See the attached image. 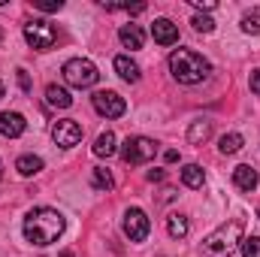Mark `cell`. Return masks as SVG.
Returning <instances> with one entry per match:
<instances>
[{
	"label": "cell",
	"instance_id": "cell-33",
	"mask_svg": "<svg viewBox=\"0 0 260 257\" xmlns=\"http://www.w3.org/2000/svg\"><path fill=\"white\" fill-rule=\"evenodd\" d=\"M3 94H6V88H3V82H0V97H3Z\"/></svg>",
	"mask_w": 260,
	"mask_h": 257
},
{
	"label": "cell",
	"instance_id": "cell-16",
	"mask_svg": "<svg viewBox=\"0 0 260 257\" xmlns=\"http://www.w3.org/2000/svg\"><path fill=\"white\" fill-rule=\"evenodd\" d=\"M115 151H118V145H115V133H112V130L100 133L97 142H94V154H97V157H112Z\"/></svg>",
	"mask_w": 260,
	"mask_h": 257
},
{
	"label": "cell",
	"instance_id": "cell-13",
	"mask_svg": "<svg viewBox=\"0 0 260 257\" xmlns=\"http://www.w3.org/2000/svg\"><path fill=\"white\" fill-rule=\"evenodd\" d=\"M118 40H121V46H124V49L136 52V49H142V43H145V34H142L136 24H124V27L118 30Z\"/></svg>",
	"mask_w": 260,
	"mask_h": 257
},
{
	"label": "cell",
	"instance_id": "cell-15",
	"mask_svg": "<svg viewBox=\"0 0 260 257\" xmlns=\"http://www.w3.org/2000/svg\"><path fill=\"white\" fill-rule=\"evenodd\" d=\"M46 100H49V106H55V109H70V106H73L70 91H67V88H58V85H49V88H46Z\"/></svg>",
	"mask_w": 260,
	"mask_h": 257
},
{
	"label": "cell",
	"instance_id": "cell-34",
	"mask_svg": "<svg viewBox=\"0 0 260 257\" xmlns=\"http://www.w3.org/2000/svg\"><path fill=\"white\" fill-rule=\"evenodd\" d=\"M0 179H3V160H0Z\"/></svg>",
	"mask_w": 260,
	"mask_h": 257
},
{
	"label": "cell",
	"instance_id": "cell-22",
	"mask_svg": "<svg viewBox=\"0 0 260 257\" xmlns=\"http://www.w3.org/2000/svg\"><path fill=\"white\" fill-rule=\"evenodd\" d=\"M209 136H212V121H194V124H191V130H188V139H191L194 145L206 142Z\"/></svg>",
	"mask_w": 260,
	"mask_h": 257
},
{
	"label": "cell",
	"instance_id": "cell-20",
	"mask_svg": "<svg viewBox=\"0 0 260 257\" xmlns=\"http://www.w3.org/2000/svg\"><path fill=\"white\" fill-rule=\"evenodd\" d=\"M242 142H245V139H242L239 133H224L221 142H218V151H221V154H236V151L242 148Z\"/></svg>",
	"mask_w": 260,
	"mask_h": 257
},
{
	"label": "cell",
	"instance_id": "cell-12",
	"mask_svg": "<svg viewBox=\"0 0 260 257\" xmlns=\"http://www.w3.org/2000/svg\"><path fill=\"white\" fill-rule=\"evenodd\" d=\"M257 170L254 167H248V164H239L236 170H233V185L239 188V191H254L257 188Z\"/></svg>",
	"mask_w": 260,
	"mask_h": 257
},
{
	"label": "cell",
	"instance_id": "cell-29",
	"mask_svg": "<svg viewBox=\"0 0 260 257\" xmlns=\"http://www.w3.org/2000/svg\"><path fill=\"white\" fill-rule=\"evenodd\" d=\"M164 179H167L164 170H151V173H148V182H164Z\"/></svg>",
	"mask_w": 260,
	"mask_h": 257
},
{
	"label": "cell",
	"instance_id": "cell-8",
	"mask_svg": "<svg viewBox=\"0 0 260 257\" xmlns=\"http://www.w3.org/2000/svg\"><path fill=\"white\" fill-rule=\"evenodd\" d=\"M148 230H151V221L142 209H127L124 212V233H127L130 242H145Z\"/></svg>",
	"mask_w": 260,
	"mask_h": 257
},
{
	"label": "cell",
	"instance_id": "cell-6",
	"mask_svg": "<svg viewBox=\"0 0 260 257\" xmlns=\"http://www.w3.org/2000/svg\"><path fill=\"white\" fill-rule=\"evenodd\" d=\"M24 40H27L37 52H49V49H55V43H58V27L49 24V21H43V18H34V21L24 24Z\"/></svg>",
	"mask_w": 260,
	"mask_h": 257
},
{
	"label": "cell",
	"instance_id": "cell-5",
	"mask_svg": "<svg viewBox=\"0 0 260 257\" xmlns=\"http://www.w3.org/2000/svg\"><path fill=\"white\" fill-rule=\"evenodd\" d=\"M61 73H64V79L73 88H91V85H97V79H100L97 67L91 64L88 58H73V61H67V64L61 67Z\"/></svg>",
	"mask_w": 260,
	"mask_h": 257
},
{
	"label": "cell",
	"instance_id": "cell-25",
	"mask_svg": "<svg viewBox=\"0 0 260 257\" xmlns=\"http://www.w3.org/2000/svg\"><path fill=\"white\" fill-rule=\"evenodd\" d=\"M191 24H194V30H200V34H212V30H215V21H212L209 15H194Z\"/></svg>",
	"mask_w": 260,
	"mask_h": 257
},
{
	"label": "cell",
	"instance_id": "cell-3",
	"mask_svg": "<svg viewBox=\"0 0 260 257\" xmlns=\"http://www.w3.org/2000/svg\"><path fill=\"white\" fill-rule=\"evenodd\" d=\"M242 242V221L221 224L215 233L203 239V257H230Z\"/></svg>",
	"mask_w": 260,
	"mask_h": 257
},
{
	"label": "cell",
	"instance_id": "cell-19",
	"mask_svg": "<svg viewBox=\"0 0 260 257\" xmlns=\"http://www.w3.org/2000/svg\"><path fill=\"white\" fill-rule=\"evenodd\" d=\"M91 185H94L97 191H112L115 179H112V173H109V170H103V167H94V170H91Z\"/></svg>",
	"mask_w": 260,
	"mask_h": 257
},
{
	"label": "cell",
	"instance_id": "cell-11",
	"mask_svg": "<svg viewBox=\"0 0 260 257\" xmlns=\"http://www.w3.org/2000/svg\"><path fill=\"white\" fill-rule=\"evenodd\" d=\"M24 130H27V121H24L21 112H3V115H0V133H3V136L15 139V136H21Z\"/></svg>",
	"mask_w": 260,
	"mask_h": 257
},
{
	"label": "cell",
	"instance_id": "cell-10",
	"mask_svg": "<svg viewBox=\"0 0 260 257\" xmlns=\"http://www.w3.org/2000/svg\"><path fill=\"white\" fill-rule=\"evenodd\" d=\"M151 37H154V43H160V46H173V43H179V27H176L170 18H154Z\"/></svg>",
	"mask_w": 260,
	"mask_h": 257
},
{
	"label": "cell",
	"instance_id": "cell-9",
	"mask_svg": "<svg viewBox=\"0 0 260 257\" xmlns=\"http://www.w3.org/2000/svg\"><path fill=\"white\" fill-rule=\"evenodd\" d=\"M52 139H55L61 148H73V145L82 142V124L73 121V118H64V121H58V124L52 127Z\"/></svg>",
	"mask_w": 260,
	"mask_h": 257
},
{
	"label": "cell",
	"instance_id": "cell-17",
	"mask_svg": "<svg viewBox=\"0 0 260 257\" xmlns=\"http://www.w3.org/2000/svg\"><path fill=\"white\" fill-rule=\"evenodd\" d=\"M15 170H18L21 176H37V173L43 170V157H37V154H21V157L15 160Z\"/></svg>",
	"mask_w": 260,
	"mask_h": 257
},
{
	"label": "cell",
	"instance_id": "cell-18",
	"mask_svg": "<svg viewBox=\"0 0 260 257\" xmlns=\"http://www.w3.org/2000/svg\"><path fill=\"white\" fill-rule=\"evenodd\" d=\"M182 182L188 185V188H203L206 185V173H203V167H197V164H188L185 170H182Z\"/></svg>",
	"mask_w": 260,
	"mask_h": 257
},
{
	"label": "cell",
	"instance_id": "cell-35",
	"mask_svg": "<svg viewBox=\"0 0 260 257\" xmlns=\"http://www.w3.org/2000/svg\"><path fill=\"white\" fill-rule=\"evenodd\" d=\"M0 40H3V30H0Z\"/></svg>",
	"mask_w": 260,
	"mask_h": 257
},
{
	"label": "cell",
	"instance_id": "cell-14",
	"mask_svg": "<svg viewBox=\"0 0 260 257\" xmlns=\"http://www.w3.org/2000/svg\"><path fill=\"white\" fill-rule=\"evenodd\" d=\"M115 70L124 82H139V64L130 58V55H118L115 58Z\"/></svg>",
	"mask_w": 260,
	"mask_h": 257
},
{
	"label": "cell",
	"instance_id": "cell-28",
	"mask_svg": "<svg viewBox=\"0 0 260 257\" xmlns=\"http://www.w3.org/2000/svg\"><path fill=\"white\" fill-rule=\"evenodd\" d=\"M191 3H194V9H215L218 6L215 0H191Z\"/></svg>",
	"mask_w": 260,
	"mask_h": 257
},
{
	"label": "cell",
	"instance_id": "cell-4",
	"mask_svg": "<svg viewBox=\"0 0 260 257\" xmlns=\"http://www.w3.org/2000/svg\"><path fill=\"white\" fill-rule=\"evenodd\" d=\"M154 154H157V142L148 139V136H127L124 145H121V160L130 164V167L148 164Z\"/></svg>",
	"mask_w": 260,
	"mask_h": 257
},
{
	"label": "cell",
	"instance_id": "cell-36",
	"mask_svg": "<svg viewBox=\"0 0 260 257\" xmlns=\"http://www.w3.org/2000/svg\"><path fill=\"white\" fill-rule=\"evenodd\" d=\"M257 218H260V209H257Z\"/></svg>",
	"mask_w": 260,
	"mask_h": 257
},
{
	"label": "cell",
	"instance_id": "cell-23",
	"mask_svg": "<svg viewBox=\"0 0 260 257\" xmlns=\"http://www.w3.org/2000/svg\"><path fill=\"white\" fill-rule=\"evenodd\" d=\"M242 30L245 34H260V9H251L242 15Z\"/></svg>",
	"mask_w": 260,
	"mask_h": 257
},
{
	"label": "cell",
	"instance_id": "cell-26",
	"mask_svg": "<svg viewBox=\"0 0 260 257\" xmlns=\"http://www.w3.org/2000/svg\"><path fill=\"white\" fill-rule=\"evenodd\" d=\"M64 3L61 0H43V3H37V9H43V12H58Z\"/></svg>",
	"mask_w": 260,
	"mask_h": 257
},
{
	"label": "cell",
	"instance_id": "cell-7",
	"mask_svg": "<svg viewBox=\"0 0 260 257\" xmlns=\"http://www.w3.org/2000/svg\"><path fill=\"white\" fill-rule=\"evenodd\" d=\"M91 103H94V109H97L100 115H106V118H121V115L127 112L124 97L115 94V91H97V94L91 97Z\"/></svg>",
	"mask_w": 260,
	"mask_h": 257
},
{
	"label": "cell",
	"instance_id": "cell-27",
	"mask_svg": "<svg viewBox=\"0 0 260 257\" xmlns=\"http://www.w3.org/2000/svg\"><path fill=\"white\" fill-rule=\"evenodd\" d=\"M18 85H21L24 94H30V76H27V70H18Z\"/></svg>",
	"mask_w": 260,
	"mask_h": 257
},
{
	"label": "cell",
	"instance_id": "cell-31",
	"mask_svg": "<svg viewBox=\"0 0 260 257\" xmlns=\"http://www.w3.org/2000/svg\"><path fill=\"white\" fill-rule=\"evenodd\" d=\"M164 160H167V164H176V160H179V151H176V148H170V151L164 154Z\"/></svg>",
	"mask_w": 260,
	"mask_h": 257
},
{
	"label": "cell",
	"instance_id": "cell-32",
	"mask_svg": "<svg viewBox=\"0 0 260 257\" xmlns=\"http://www.w3.org/2000/svg\"><path fill=\"white\" fill-rule=\"evenodd\" d=\"M61 257H73V251H61Z\"/></svg>",
	"mask_w": 260,
	"mask_h": 257
},
{
	"label": "cell",
	"instance_id": "cell-30",
	"mask_svg": "<svg viewBox=\"0 0 260 257\" xmlns=\"http://www.w3.org/2000/svg\"><path fill=\"white\" fill-rule=\"evenodd\" d=\"M251 91H254V94H260V70H254V73H251Z\"/></svg>",
	"mask_w": 260,
	"mask_h": 257
},
{
	"label": "cell",
	"instance_id": "cell-2",
	"mask_svg": "<svg viewBox=\"0 0 260 257\" xmlns=\"http://www.w3.org/2000/svg\"><path fill=\"white\" fill-rule=\"evenodd\" d=\"M170 73L182 85H197V82H203L212 73V64L194 49H176L170 55Z\"/></svg>",
	"mask_w": 260,
	"mask_h": 257
},
{
	"label": "cell",
	"instance_id": "cell-24",
	"mask_svg": "<svg viewBox=\"0 0 260 257\" xmlns=\"http://www.w3.org/2000/svg\"><path fill=\"white\" fill-rule=\"evenodd\" d=\"M239 248H242V257H260V236H245Z\"/></svg>",
	"mask_w": 260,
	"mask_h": 257
},
{
	"label": "cell",
	"instance_id": "cell-1",
	"mask_svg": "<svg viewBox=\"0 0 260 257\" xmlns=\"http://www.w3.org/2000/svg\"><path fill=\"white\" fill-rule=\"evenodd\" d=\"M64 227H67V221L58 209L40 206V209H30L27 218H24V239H27L30 245L46 248V245H52V242L61 239Z\"/></svg>",
	"mask_w": 260,
	"mask_h": 257
},
{
	"label": "cell",
	"instance_id": "cell-21",
	"mask_svg": "<svg viewBox=\"0 0 260 257\" xmlns=\"http://www.w3.org/2000/svg\"><path fill=\"white\" fill-rule=\"evenodd\" d=\"M167 230H170L173 239H185V236H188V218H185V215H170Z\"/></svg>",
	"mask_w": 260,
	"mask_h": 257
}]
</instances>
